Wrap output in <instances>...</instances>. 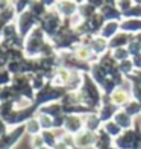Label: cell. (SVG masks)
<instances>
[{"instance_id":"6da1fadb","label":"cell","mask_w":141,"mask_h":149,"mask_svg":"<svg viewBox=\"0 0 141 149\" xmlns=\"http://www.w3.org/2000/svg\"><path fill=\"white\" fill-rule=\"evenodd\" d=\"M47 41H49V38L46 37L43 29L39 28V26H37V28L24 38V43H23L24 56L26 58H39L44 46L47 44Z\"/></svg>"},{"instance_id":"7a4b0ae2","label":"cell","mask_w":141,"mask_h":149,"mask_svg":"<svg viewBox=\"0 0 141 149\" xmlns=\"http://www.w3.org/2000/svg\"><path fill=\"white\" fill-rule=\"evenodd\" d=\"M65 90L59 88V87L52 85L50 82H47L39 91L35 93V97H33V105L37 108L47 105V104H53V102H61V99L65 96Z\"/></svg>"},{"instance_id":"3957f363","label":"cell","mask_w":141,"mask_h":149,"mask_svg":"<svg viewBox=\"0 0 141 149\" xmlns=\"http://www.w3.org/2000/svg\"><path fill=\"white\" fill-rule=\"evenodd\" d=\"M62 23H64L62 17L55 11V8H52V9L47 11V14L41 18V22H39L38 26L43 29V32L46 33V37L49 38V40H52L59 32Z\"/></svg>"},{"instance_id":"277c9868","label":"cell","mask_w":141,"mask_h":149,"mask_svg":"<svg viewBox=\"0 0 141 149\" xmlns=\"http://www.w3.org/2000/svg\"><path fill=\"white\" fill-rule=\"evenodd\" d=\"M39 24V22L33 17L29 11H24L23 14L17 15V20H15V26H17V31H18V35L21 37L23 40L29 35V33L37 28Z\"/></svg>"},{"instance_id":"5b68a950","label":"cell","mask_w":141,"mask_h":149,"mask_svg":"<svg viewBox=\"0 0 141 149\" xmlns=\"http://www.w3.org/2000/svg\"><path fill=\"white\" fill-rule=\"evenodd\" d=\"M24 134H26L24 125L9 128L8 132H6L3 137H0V149H14L20 141H21Z\"/></svg>"},{"instance_id":"8992f818","label":"cell","mask_w":141,"mask_h":149,"mask_svg":"<svg viewBox=\"0 0 141 149\" xmlns=\"http://www.w3.org/2000/svg\"><path fill=\"white\" fill-rule=\"evenodd\" d=\"M75 139V146L73 149H90V148H96L97 143V132H91V131H80L79 134L73 135Z\"/></svg>"},{"instance_id":"52a82bcc","label":"cell","mask_w":141,"mask_h":149,"mask_svg":"<svg viewBox=\"0 0 141 149\" xmlns=\"http://www.w3.org/2000/svg\"><path fill=\"white\" fill-rule=\"evenodd\" d=\"M64 131L70 135H76L80 131H84V117L79 114H65Z\"/></svg>"},{"instance_id":"ba28073f","label":"cell","mask_w":141,"mask_h":149,"mask_svg":"<svg viewBox=\"0 0 141 149\" xmlns=\"http://www.w3.org/2000/svg\"><path fill=\"white\" fill-rule=\"evenodd\" d=\"M79 9V2H55V11L62 17V20H70L71 17H75L77 14Z\"/></svg>"},{"instance_id":"9c48e42d","label":"cell","mask_w":141,"mask_h":149,"mask_svg":"<svg viewBox=\"0 0 141 149\" xmlns=\"http://www.w3.org/2000/svg\"><path fill=\"white\" fill-rule=\"evenodd\" d=\"M108 97H109V102L118 108V107H124V105H127L131 102L132 100V93L124 90L123 87H117Z\"/></svg>"},{"instance_id":"30bf717a","label":"cell","mask_w":141,"mask_h":149,"mask_svg":"<svg viewBox=\"0 0 141 149\" xmlns=\"http://www.w3.org/2000/svg\"><path fill=\"white\" fill-rule=\"evenodd\" d=\"M120 29L129 35H138L141 33V18H122L120 22Z\"/></svg>"},{"instance_id":"8fae6325","label":"cell","mask_w":141,"mask_h":149,"mask_svg":"<svg viewBox=\"0 0 141 149\" xmlns=\"http://www.w3.org/2000/svg\"><path fill=\"white\" fill-rule=\"evenodd\" d=\"M88 47H90L91 52H93L97 58H100V56H103L105 53H106V50H108V41H106V40H103L102 37H99V35H94V37H91V40H90Z\"/></svg>"},{"instance_id":"7c38bea8","label":"cell","mask_w":141,"mask_h":149,"mask_svg":"<svg viewBox=\"0 0 141 149\" xmlns=\"http://www.w3.org/2000/svg\"><path fill=\"white\" fill-rule=\"evenodd\" d=\"M82 117H84V130L91 131V132H99L102 130L103 123H102V120H100L97 113H88Z\"/></svg>"},{"instance_id":"4fadbf2b","label":"cell","mask_w":141,"mask_h":149,"mask_svg":"<svg viewBox=\"0 0 141 149\" xmlns=\"http://www.w3.org/2000/svg\"><path fill=\"white\" fill-rule=\"evenodd\" d=\"M131 38H132V35H129V33L118 32L115 37H112L108 41V49L109 50H115V49H120V47H127Z\"/></svg>"},{"instance_id":"5bb4252c","label":"cell","mask_w":141,"mask_h":149,"mask_svg":"<svg viewBox=\"0 0 141 149\" xmlns=\"http://www.w3.org/2000/svg\"><path fill=\"white\" fill-rule=\"evenodd\" d=\"M120 31V22H105L103 28L100 29L99 37H102L103 40L109 41L112 37H115Z\"/></svg>"},{"instance_id":"9a60e30c","label":"cell","mask_w":141,"mask_h":149,"mask_svg":"<svg viewBox=\"0 0 141 149\" xmlns=\"http://www.w3.org/2000/svg\"><path fill=\"white\" fill-rule=\"evenodd\" d=\"M39 113H44L47 116H50L53 119H56L59 116H64V107L61 102H53V104H47L38 108Z\"/></svg>"},{"instance_id":"2e32d148","label":"cell","mask_w":141,"mask_h":149,"mask_svg":"<svg viewBox=\"0 0 141 149\" xmlns=\"http://www.w3.org/2000/svg\"><path fill=\"white\" fill-rule=\"evenodd\" d=\"M112 120L115 122V123L122 128L123 131L132 130V126H133V119L129 116V114H126L124 110H118V111L115 113V116H114Z\"/></svg>"},{"instance_id":"e0dca14e","label":"cell","mask_w":141,"mask_h":149,"mask_svg":"<svg viewBox=\"0 0 141 149\" xmlns=\"http://www.w3.org/2000/svg\"><path fill=\"white\" fill-rule=\"evenodd\" d=\"M28 11H29L37 20H38V22H41V18L47 14L49 8H47L46 2H29V8H28Z\"/></svg>"},{"instance_id":"ac0fdd59","label":"cell","mask_w":141,"mask_h":149,"mask_svg":"<svg viewBox=\"0 0 141 149\" xmlns=\"http://www.w3.org/2000/svg\"><path fill=\"white\" fill-rule=\"evenodd\" d=\"M102 131L106 134V135H109V137L114 140V139H117L120 134L123 132V130L120 128L114 120H109V122H106V123L102 125Z\"/></svg>"},{"instance_id":"d6986e66","label":"cell","mask_w":141,"mask_h":149,"mask_svg":"<svg viewBox=\"0 0 141 149\" xmlns=\"http://www.w3.org/2000/svg\"><path fill=\"white\" fill-rule=\"evenodd\" d=\"M24 130H26V134L29 135V137H33V135H38L41 134V126H39V122L37 120V117H32L29 119L28 122L24 123Z\"/></svg>"},{"instance_id":"ffe728a7","label":"cell","mask_w":141,"mask_h":149,"mask_svg":"<svg viewBox=\"0 0 141 149\" xmlns=\"http://www.w3.org/2000/svg\"><path fill=\"white\" fill-rule=\"evenodd\" d=\"M35 117H37V120L39 122V126H41L43 131H50V130H53V117L47 116V114H44V113H39V111L35 114Z\"/></svg>"},{"instance_id":"44dd1931","label":"cell","mask_w":141,"mask_h":149,"mask_svg":"<svg viewBox=\"0 0 141 149\" xmlns=\"http://www.w3.org/2000/svg\"><path fill=\"white\" fill-rule=\"evenodd\" d=\"M122 110H124V113L129 114L132 119H135V117L141 116V104L137 102V100H133V99H132L127 105H124Z\"/></svg>"},{"instance_id":"7402d4cb","label":"cell","mask_w":141,"mask_h":149,"mask_svg":"<svg viewBox=\"0 0 141 149\" xmlns=\"http://www.w3.org/2000/svg\"><path fill=\"white\" fill-rule=\"evenodd\" d=\"M111 56L112 59L115 61V63H122V61H126L129 59V50H127V47H120V49H115V50H111Z\"/></svg>"},{"instance_id":"603a6c76","label":"cell","mask_w":141,"mask_h":149,"mask_svg":"<svg viewBox=\"0 0 141 149\" xmlns=\"http://www.w3.org/2000/svg\"><path fill=\"white\" fill-rule=\"evenodd\" d=\"M41 137H43V140H44V145L46 146H49V148H55L56 146V143H58V139H56V135H55V132H53V130H50V131H41Z\"/></svg>"},{"instance_id":"cb8c5ba5","label":"cell","mask_w":141,"mask_h":149,"mask_svg":"<svg viewBox=\"0 0 141 149\" xmlns=\"http://www.w3.org/2000/svg\"><path fill=\"white\" fill-rule=\"evenodd\" d=\"M5 55L8 58V61H21L24 59V52L23 49H17V47H12V49L5 50Z\"/></svg>"},{"instance_id":"d4e9b609","label":"cell","mask_w":141,"mask_h":149,"mask_svg":"<svg viewBox=\"0 0 141 149\" xmlns=\"http://www.w3.org/2000/svg\"><path fill=\"white\" fill-rule=\"evenodd\" d=\"M12 104H14L15 110H26V108L33 107V100L32 99H28V97L18 96V97H15L14 100H12Z\"/></svg>"},{"instance_id":"484cf974","label":"cell","mask_w":141,"mask_h":149,"mask_svg":"<svg viewBox=\"0 0 141 149\" xmlns=\"http://www.w3.org/2000/svg\"><path fill=\"white\" fill-rule=\"evenodd\" d=\"M23 61V59H21ZM21 61H8V65H6V70H8L12 76H17V74H21Z\"/></svg>"},{"instance_id":"4316f807","label":"cell","mask_w":141,"mask_h":149,"mask_svg":"<svg viewBox=\"0 0 141 149\" xmlns=\"http://www.w3.org/2000/svg\"><path fill=\"white\" fill-rule=\"evenodd\" d=\"M11 81H12V74L6 69H0V87L11 85Z\"/></svg>"},{"instance_id":"83f0119b","label":"cell","mask_w":141,"mask_h":149,"mask_svg":"<svg viewBox=\"0 0 141 149\" xmlns=\"http://www.w3.org/2000/svg\"><path fill=\"white\" fill-rule=\"evenodd\" d=\"M30 146H32V149H39V148L46 146V145H44V140H43V137H41V134L30 137Z\"/></svg>"},{"instance_id":"f1b7e54d","label":"cell","mask_w":141,"mask_h":149,"mask_svg":"<svg viewBox=\"0 0 141 149\" xmlns=\"http://www.w3.org/2000/svg\"><path fill=\"white\" fill-rule=\"evenodd\" d=\"M12 6H14V9L17 12V15L23 14L24 11H28L29 8V2H12Z\"/></svg>"},{"instance_id":"f546056e","label":"cell","mask_w":141,"mask_h":149,"mask_svg":"<svg viewBox=\"0 0 141 149\" xmlns=\"http://www.w3.org/2000/svg\"><path fill=\"white\" fill-rule=\"evenodd\" d=\"M132 64H133V69H135L137 72H141V53H138V55L132 56Z\"/></svg>"},{"instance_id":"4dcf8cb0","label":"cell","mask_w":141,"mask_h":149,"mask_svg":"<svg viewBox=\"0 0 141 149\" xmlns=\"http://www.w3.org/2000/svg\"><path fill=\"white\" fill-rule=\"evenodd\" d=\"M8 130H9L8 125H6L2 119H0V137H3V135H5L6 132H8Z\"/></svg>"},{"instance_id":"1f68e13d","label":"cell","mask_w":141,"mask_h":149,"mask_svg":"<svg viewBox=\"0 0 141 149\" xmlns=\"http://www.w3.org/2000/svg\"><path fill=\"white\" fill-rule=\"evenodd\" d=\"M53 149H73V148H70L68 145H65L64 141H58V143H56V146L53 148Z\"/></svg>"},{"instance_id":"d6a6232c","label":"cell","mask_w":141,"mask_h":149,"mask_svg":"<svg viewBox=\"0 0 141 149\" xmlns=\"http://www.w3.org/2000/svg\"><path fill=\"white\" fill-rule=\"evenodd\" d=\"M39 149H52V148H49V146H43V148H39Z\"/></svg>"}]
</instances>
